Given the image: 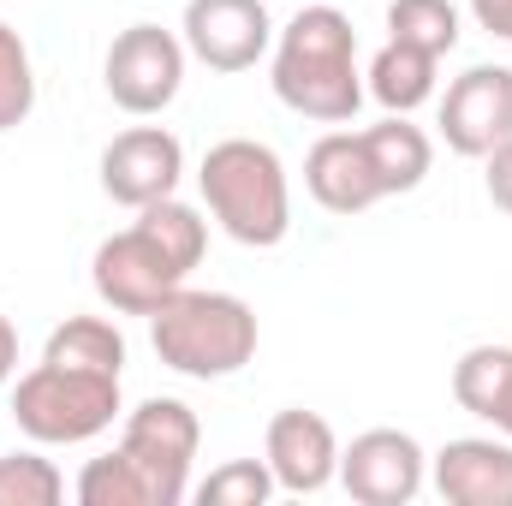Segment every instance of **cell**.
I'll return each mask as SVG.
<instances>
[{
    "label": "cell",
    "instance_id": "cell-28",
    "mask_svg": "<svg viewBox=\"0 0 512 506\" xmlns=\"http://www.w3.org/2000/svg\"><path fill=\"white\" fill-rule=\"evenodd\" d=\"M489 423H495V429H501V435H507V441H512V387H507V399H501V411H495Z\"/></svg>",
    "mask_w": 512,
    "mask_h": 506
},
{
    "label": "cell",
    "instance_id": "cell-1",
    "mask_svg": "<svg viewBox=\"0 0 512 506\" xmlns=\"http://www.w3.org/2000/svg\"><path fill=\"white\" fill-rule=\"evenodd\" d=\"M274 96L322 126H346L364 108L358 30L328 0H298L292 24L274 36Z\"/></svg>",
    "mask_w": 512,
    "mask_h": 506
},
{
    "label": "cell",
    "instance_id": "cell-20",
    "mask_svg": "<svg viewBox=\"0 0 512 506\" xmlns=\"http://www.w3.org/2000/svg\"><path fill=\"white\" fill-rule=\"evenodd\" d=\"M137 227L161 245V251L173 256L185 274L203 262V251H209V221L191 209V203H179V197H161V203H149V209H137Z\"/></svg>",
    "mask_w": 512,
    "mask_h": 506
},
{
    "label": "cell",
    "instance_id": "cell-22",
    "mask_svg": "<svg viewBox=\"0 0 512 506\" xmlns=\"http://www.w3.org/2000/svg\"><path fill=\"white\" fill-rule=\"evenodd\" d=\"M36 108V66L12 24H0V131H18Z\"/></svg>",
    "mask_w": 512,
    "mask_h": 506
},
{
    "label": "cell",
    "instance_id": "cell-26",
    "mask_svg": "<svg viewBox=\"0 0 512 506\" xmlns=\"http://www.w3.org/2000/svg\"><path fill=\"white\" fill-rule=\"evenodd\" d=\"M471 18H477L489 36L512 42V0H471Z\"/></svg>",
    "mask_w": 512,
    "mask_h": 506
},
{
    "label": "cell",
    "instance_id": "cell-15",
    "mask_svg": "<svg viewBox=\"0 0 512 506\" xmlns=\"http://www.w3.org/2000/svg\"><path fill=\"white\" fill-rule=\"evenodd\" d=\"M364 155H370V173H376L382 197L417 191L435 167V143H429L423 126H411V114H387L382 126L364 131Z\"/></svg>",
    "mask_w": 512,
    "mask_h": 506
},
{
    "label": "cell",
    "instance_id": "cell-11",
    "mask_svg": "<svg viewBox=\"0 0 512 506\" xmlns=\"http://www.w3.org/2000/svg\"><path fill=\"white\" fill-rule=\"evenodd\" d=\"M441 137L453 155L483 161L512 137V66H471L441 96Z\"/></svg>",
    "mask_w": 512,
    "mask_h": 506
},
{
    "label": "cell",
    "instance_id": "cell-27",
    "mask_svg": "<svg viewBox=\"0 0 512 506\" xmlns=\"http://www.w3.org/2000/svg\"><path fill=\"white\" fill-rule=\"evenodd\" d=\"M12 370H18V328L0 316V387L12 381Z\"/></svg>",
    "mask_w": 512,
    "mask_h": 506
},
{
    "label": "cell",
    "instance_id": "cell-7",
    "mask_svg": "<svg viewBox=\"0 0 512 506\" xmlns=\"http://www.w3.org/2000/svg\"><path fill=\"white\" fill-rule=\"evenodd\" d=\"M90 280H96V298L108 310H120V316H155L185 286V268L131 221L126 233H114V239L96 245Z\"/></svg>",
    "mask_w": 512,
    "mask_h": 506
},
{
    "label": "cell",
    "instance_id": "cell-23",
    "mask_svg": "<svg viewBox=\"0 0 512 506\" xmlns=\"http://www.w3.org/2000/svg\"><path fill=\"white\" fill-rule=\"evenodd\" d=\"M268 495H274L268 459H227L221 471H209L197 483V501L203 506H268Z\"/></svg>",
    "mask_w": 512,
    "mask_h": 506
},
{
    "label": "cell",
    "instance_id": "cell-25",
    "mask_svg": "<svg viewBox=\"0 0 512 506\" xmlns=\"http://www.w3.org/2000/svg\"><path fill=\"white\" fill-rule=\"evenodd\" d=\"M483 185H489V203L512 215V137L501 143V149L483 155Z\"/></svg>",
    "mask_w": 512,
    "mask_h": 506
},
{
    "label": "cell",
    "instance_id": "cell-16",
    "mask_svg": "<svg viewBox=\"0 0 512 506\" xmlns=\"http://www.w3.org/2000/svg\"><path fill=\"white\" fill-rule=\"evenodd\" d=\"M48 364H66V370H96V376H126V334L108 322V316H66L48 346H42Z\"/></svg>",
    "mask_w": 512,
    "mask_h": 506
},
{
    "label": "cell",
    "instance_id": "cell-10",
    "mask_svg": "<svg viewBox=\"0 0 512 506\" xmlns=\"http://www.w3.org/2000/svg\"><path fill=\"white\" fill-rule=\"evenodd\" d=\"M185 179V143L167 126H131L102 149V191L120 209H149L161 197H179Z\"/></svg>",
    "mask_w": 512,
    "mask_h": 506
},
{
    "label": "cell",
    "instance_id": "cell-3",
    "mask_svg": "<svg viewBox=\"0 0 512 506\" xmlns=\"http://www.w3.org/2000/svg\"><path fill=\"white\" fill-rule=\"evenodd\" d=\"M149 346L167 370L191 381H227L256 358V310L233 292L179 286L149 316Z\"/></svg>",
    "mask_w": 512,
    "mask_h": 506
},
{
    "label": "cell",
    "instance_id": "cell-21",
    "mask_svg": "<svg viewBox=\"0 0 512 506\" xmlns=\"http://www.w3.org/2000/svg\"><path fill=\"white\" fill-rule=\"evenodd\" d=\"M66 501V477L54 459H42L36 447L24 453H0V506H60Z\"/></svg>",
    "mask_w": 512,
    "mask_h": 506
},
{
    "label": "cell",
    "instance_id": "cell-12",
    "mask_svg": "<svg viewBox=\"0 0 512 506\" xmlns=\"http://www.w3.org/2000/svg\"><path fill=\"white\" fill-rule=\"evenodd\" d=\"M262 459H268L280 495H322L340 477V435H334V423L322 411L292 405V411L268 417Z\"/></svg>",
    "mask_w": 512,
    "mask_h": 506
},
{
    "label": "cell",
    "instance_id": "cell-9",
    "mask_svg": "<svg viewBox=\"0 0 512 506\" xmlns=\"http://www.w3.org/2000/svg\"><path fill=\"white\" fill-rule=\"evenodd\" d=\"M185 54L209 72H251L274 48V24L262 0H185Z\"/></svg>",
    "mask_w": 512,
    "mask_h": 506
},
{
    "label": "cell",
    "instance_id": "cell-14",
    "mask_svg": "<svg viewBox=\"0 0 512 506\" xmlns=\"http://www.w3.org/2000/svg\"><path fill=\"white\" fill-rule=\"evenodd\" d=\"M304 185L328 215H364L382 203V185L364 155V131H328L304 155Z\"/></svg>",
    "mask_w": 512,
    "mask_h": 506
},
{
    "label": "cell",
    "instance_id": "cell-2",
    "mask_svg": "<svg viewBox=\"0 0 512 506\" xmlns=\"http://www.w3.org/2000/svg\"><path fill=\"white\" fill-rule=\"evenodd\" d=\"M197 185L227 239H239L251 251H274L292 233V185L268 143H256V137L215 143L197 167Z\"/></svg>",
    "mask_w": 512,
    "mask_h": 506
},
{
    "label": "cell",
    "instance_id": "cell-19",
    "mask_svg": "<svg viewBox=\"0 0 512 506\" xmlns=\"http://www.w3.org/2000/svg\"><path fill=\"white\" fill-rule=\"evenodd\" d=\"M387 42L423 48V54H453L459 48V6L453 0H393L387 6Z\"/></svg>",
    "mask_w": 512,
    "mask_h": 506
},
{
    "label": "cell",
    "instance_id": "cell-6",
    "mask_svg": "<svg viewBox=\"0 0 512 506\" xmlns=\"http://www.w3.org/2000/svg\"><path fill=\"white\" fill-rule=\"evenodd\" d=\"M102 84H108V102L137 114V120L173 108V96L185 84V36H173L161 24L120 30L108 60H102Z\"/></svg>",
    "mask_w": 512,
    "mask_h": 506
},
{
    "label": "cell",
    "instance_id": "cell-13",
    "mask_svg": "<svg viewBox=\"0 0 512 506\" xmlns=\"http://www.w3.org/2000/svg\"><path fill=\"white\" fill-rule=\"evenodd\" d=\"M429 483L447 506H512V441L459 435L429 459Z\"/></svg>",
    "mask_w": 512,
    "mask_h": 506
},
{
    "label": "cell",
    "instance_id": "cell-24",
    "mask_svg": "<svg viewBox=\"0 0 512 506\" xmlns=\"http://www.w3.org/2000/svg\"><path fill=\"white\" fill-rule=\"evenodd\" d=\"M78 501L84 506H149V489H143L137 465L114 447L108 459H90V465H84V477H78Z\"/></svg>",
    "mask_w": 512,
    "mask_h": 506
},
{
    "label": "cell",
    "instance_id": "cell-17",
    "mask_svg": "<svg viewBox=\"0 0 512 506\" xmlns=\"http://www.w3.org/2000/svg\"><path fill=\"white\" fill-rule=\"evenodd\" d=\"M435 54H423V48H405V42H387L382 54L370 60V96L382 102L387 114H417L429 96H435Z\"/></svg>",
    "mask_w": 512,
    "mask_h": 506
},
{
    "label": "cell",
    "instance_id": "cell-4",
    "mask_svg": "<svg viewBox=\"0 0 512 506\" xmlns=\"http://www.w3.org/2000/svg\"><path fill=\"white\" fill-rule=\"evenodd\" d=\"M120 417V376H96V370H66V364H36L12 387V423L36 441V447H78L96 441L102 429H114Z\"/></svg>",
    "mask_w": 512,
    "mask_h": 506
},
{
    "label": "cell",
    "instance_id": "cell-5",
    "mask_svg": "<svg viewBox=\"0 0 512 506\" xmlns=\"http://www.w3.org/2000/svg\"><path fill=\"white\" fill-rule=\"evenodd\" d=\"M197 411L185 399H143L137 411H126V435L120 453L137 465L149 506H179L191 495V465H197Z\"/></svg>",
    "mask_w": 512,
    "mask_h": 506
},
{
    "label": "cell",
    "instance_id": "cell-18",
    "mask_svg": "<svg viewBox=\"0 0 512 506\" xmlns=\"http://www.w3.org/2000/svg\"><path fill=\"white\" fill-rule=\"evenodd\" d=\"M507 387H512V346H471L453 364V399H459V411H471L483 423L501 411Z\"/></svg>",
    "mask_w": 512,
    "mask_h": 506
},
{
    "label": "cell",
    "instance_id": "cell-8",
    "mask_svg": "<svg viewBox=\"0 0 512 506\" xmlns=\"http://www.w3.org/2000/svg\"><path fill=\"white\" fill-rule=\"evenodd\" d=\"M429 483V453L405 429H364L340 447V489L358 506H411Z\"/></svg>",
    "mask_w": 512,
    "mask_h": 506
}]
</instances>
